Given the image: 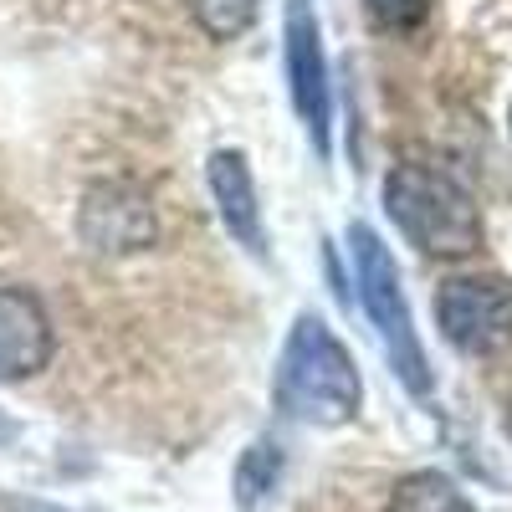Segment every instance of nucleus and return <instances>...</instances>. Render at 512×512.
Segmentation results:
<instances>
[{"label":"nucleus","instance_id":"1","mask_svg":"<svg viewBox=\"0 0 512 512\" xmlns=\"http://www.w3.org/2000/svg\"><path fill=\"white\" fill-rule=\"evenodd\" d=\"M359 405H364V379L354 354L318 313H303L282 344L277 410L303 425H349Z\"/></svg>","mask_w":512,"mask_h":512},{"label":"nucleus","instance_id":"2","mask_svg":"<svg viewBox=\"0 0 512 512\" xmlns=\"http://www.w3.org/2000/svg\"><path fill=\"white\" fill-rule=\"evenodd\" d=\"M384 210L425 256H472L482 246L477 200L436 164H395L384 180Z\"/></svg>","mask_w":512,"mask_h":512},{"label":"nucleus","instance_id":"3","mask_svg":"<svg viewBox=\"0 0 512 512\" xmlns=\"http://www.w3.org/2000/svg\"><path fill=\"white\" fill-rule=\"evenodd\" d=\"M349 251H354V277H359V303H364V313L379 333L395 379L415 400H431L436 374H431V359H425V349H420V333H415V318H410V303H405L400 267H395L390 246L374 236V226L354 221L349 226Z\"/></svg>","mask_w":512,"mask_h":512},{"label":"nucleus","instance_id":"4","mask_svg":"<svg viewBox=\"0 0 512 512\" xmlns=\"http://www.w3.org/2000/svg\"><path fill=\"white\" fill-rule=\"evenodd\" d=\"M282 67H287V98L308 128V144L318 159L333 154V82L328 52L313 0H287L282 6Z\"/></svg>","mask_w":512,"mask_h":512},{"label":"nucleus","instance_id":"5","mask_svg":"<svg viewBox=\"0 0 512 512\" xmlns=\"http://www.w3.org/2000/svg\"><path fill=\"white\" fill-rule=\"evenodd\" d=\"M436 323L456 354H492L512 338V282L497 272L451 277L436 292Z\"/></svg>","mask_w":512,"mask_h":512},{"label":"nucleus","instance_id":"6","mask_svg":"<svg viewBox=\"0 0 512 512\" xmlns=\"http://www.w3.org/2000/svg\"><path fill=\"white\" fill-rule=\"evenodd\" d=\"M77 236L98 256H134L159 241L154 200L128 180H98L77 205Z\"/></svg>","mask_w":512,"mask_h":512},{"label":"nucleus","instance_id":"7","mask_svg":"<svg viewBox=\"0 0 512 512\" xmlns=\"http://www.w3.org/2000/svg\"><path fill=\"white\" fill-rule=\"evenodd\" d=\"M57 333L31 287L0 282V384H21L52 364Z\"/></svg>","mask_w":512,"mask_h":512},{"label":"nucleus","instance_id":"8","mask_svg":"<svg viewBox=\"0 0 512 512\" xmlns=\"http://www.w3.org/2000/svg\"><path fill=\"white\" fill-rule=\"evenodd\" d=\"M205 185H210V200H216L226 231L256 256L267 262L272 256V236H267V216H262V195H256V175L241 149H216L205 159Z\"/></svg>","mask_w":512,"mask_h":512},{"label":"nucleus","instance_id":"9","mask_svg":"<svg viewBox=\"0 0 512 512\" xmlns=\"http://www.w3.org/2000/svg\"><path fill=\"white\" fill-rule=\"evenodd\" d=\"M282 472H287L282 446H277L272 436L251 441V446L241 451V461H236V507H241V512L267 507L272 492H277V482H282Z\"/></svg>","mask_w":512,"mask_h":512},{"label":"nucleus","instance_id":"10","mask_svg":"<svg viewBox=\"0 0 512 512\" xmlns=\"http://www.w3.org/2000/svg\"><path fill=\"white\" fill-rule=\"evenodd\" d=\"M384 512H477L472 502L461 497V487L441 472H410L395 482L390 492V507Z\"/></svg>","mask_w":512,"mask_h":512},{"label":"nucleus","instance_id":"11","mask_svg":"<svg viewBox=\"0 0 512 512\" xmlns=\"http://www.w3.org/2000/svg\"><path fill=\"white\" fill-rule=\"evenodd\" d=\"M262 0H190V16L210 41H236L256 26Z\"/></svg>","mask_w":512,"mask_h":512},{"label":"nucleus","instance_id":"12","mask_svg":"<svg viewBox=\"0 0 512 512\" xmlns=\"http://www.w3.org/2000/svg\"><path fill=\"white\" fill-rule=\"evenodd\" d=\"M431 6L436 0H364V11L379 31H415V26H425Z\"/></svg>","mask_w":512,"mask_h":512},{"label":"nucleus","instance_id":"13","mask_svg":"<svg viewBox=\"0 0 512 512\" xmlns=\"http://www.w3.org/2000/svg\"><path fill=\"white\" fill-rule=\"evenodd\" d=\"M507 436H512V400H507Z\"/></svg>","mask_w":512,"mask_h":512},{"label":"nucleus","instance_id":"14","mask_svg":"<svg viewBox=\"0 0 512 512\" xmlns=\"http://www.w3.org/2000/svg\"><path fill=\"white\" fill-rule=\"evenodd\" d=\"M507 128H512V118H507Z\"/></svg>","mask_w":512,"mask_h":512}]
</instances>
